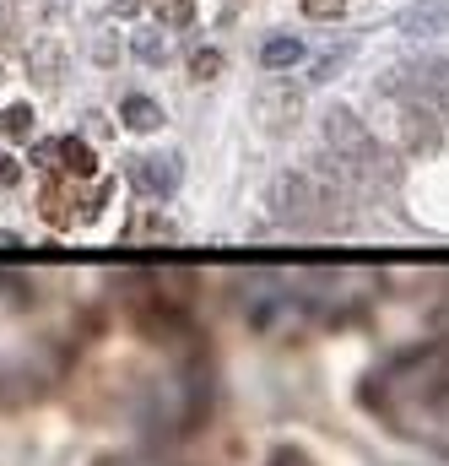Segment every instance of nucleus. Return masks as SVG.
Listing matches in <instances>:
<instances>
[{"label": "nucleus", "mask_w": 449, "mask_h": 466, "mask_svg": "<svg viewBox=\"0 0 449 466\" xmlns=\"http://www.w3.org/2000/svg\"><path fill=\"white\" fill-rule=\"evenodd\" d=\"M135 55H141V60H168V38L141 33V38H135Z\"/></svg>", "instance_id": "nucleus-14"}, {"label": "nucleus", "mask_w": 449, "mask_h": 466, "mask_svg": "<svg viewBox=\"0 0 449 466\" xmlns=\"http://www.w3.org/2000/svg\"><path fill=\"white\" fill-rule=\"evenodd\" d=\"M412 93L417 98H428L439 119L449 125V60H417V71H412Z\"/></svg>", "instance_id": "nucleus-5"}, {"label": "nucleus", "mask_w": 449, "mask_h": 466, "mask_svg": "<svg viewBox=\"0 0 449 466\" xmlns=\"http://www.w3.org/2000/svg\"><path fill=\"white\" fill-rule=\"evenodd\" d=\"M0 82H5V66H0Z\"/></svg>", "instance_id": "nucleus-19"}, {"label": "nucleus", "mask_w": 449, "mask_h": 466, "mask_svg": "<svg viewBox=\"0 0 449 466\" xmlns=\"http://www.w3.org/2000/svg\"><path fill=\"white\" fill-rule=\"evenodd\" d=\"M0 136H11V141L33 136V109H27V104H11V109L0 115Z\"/></svg>", "instance_id": "nucleus-9"}, {"label": "nucleus", "mask_w": 449, "mask_h": 466, "mask_svg": "<svg viewBox=\"0 0 449 466\" xmlns=\"http://www.w3.org/2000/svg\"><path fill=\"white\" fill-rule=\"evenodd\" d=\"M135 185L146 196H168L179 185V157H135Z\"/></svg>", "instance_id": "nucleus-6"}, {"label": "nucleus", "mask_w": 449, "mask_h": 466, "mask_svg": "<svg viewBox=\"0 0 449 466\" xmlns=\"http://www.w3.org/2000/svg\"><path fill=\"white\" fill-rule=\"evenodd\" d=\"M190 71H195V76H217V71H223V55H217V49H201V55L190 60Z\"/></svg>", "instance_id": "nucleus-16"}, {"label": "nucleus", "mask_w": 449, "mask_h": 466, "mask_svg": "<svg viewBox=\"0 0 449 466\" xmlns=\"http://www.w3.org/2000/svg\"><path fill=\"white\" fill-rule=\"evenodd\" d=\"M152 5H157V22H168V27H185L195 16V0H152Z\"/></svg>", "instance_id": "nucleus-12"}, {"label": "nucleus", "mask_w": 449, "mask_h": 466, "mask_svg": "<svg viewBox=\"0 0 449 466\" xmlns=\"http://www.w3.org/2000/svg\"><path fill=\"white\" fill-rule=\"evenodd\" d=\"M298 115H304V93H298L293 82L271 76V82L254 93V119H260L265 136H287V130L298 125Z\"/></svg>", "instance_id": "nucleus-3"}, {"label": "nucleus", "mask_w": 449, "mask_h": 466, "mask_svg": "<svg viewBox=\"0 0 449 466\" xmlns=\"http://www.w3.org/2000/svg\"><path fill=\"white\" fill-rule=\"evenodd\" d=\"M98 466H185V461H157V456H109Z\"/></svg>", "instance_id": "nucleus-17"}, {"label": "nucleus", "mask_w": 449, "mask_h": 466, "mask_svg": "<svg viewBox=\"0 0 449 466\" xmlns=\"http://www.w3.org/2000/svg\"><path fill=\"white\" fill-rule=\"evenodd\" d=\"M27 76H33L38 87H55V82L65 76V44H60L55 33H44V38L27 44Z\"/></svg>", "instance_id": "nucleus-4"}, {"label": "nucleus", "mask_w": 449, "mask_h": 466, "mask_svg": "<svg viewBox=\"0 0 449 466\" xmlns=\"http://www.w3.org/2000/svg\"><path fill=\"white\" fill-rule=\"evenodd\" d=\"M271 466H314V461H309V451H298V445H276V451H271Z\"/></svg>", "instance_id": "nucleus-15"}, {"label": "nucleus", "mask_w": 449, "mask_h": 466, "mask_svg": "<svg viewBox=\"0 0 449 466\" xmlns=\"http://www.w3.org/2000/svg\"><path fill=\"white\" fill-rule=\"evenodd\" d=\"M439 22H449V0H439V5H423V11H412V16H406V33H434Z\"/></svg>", "instance_id": "nucleus-10"}, {"label": "nucleus", "mask_w": 449, "mask_h": 466, "mask_svg": "<svg viewBox=\"0 0 449 466\" xmlns=\"http://www.w3.org/2000/svg\"><path fill=\"white\" fill-rule=\"evenodd\" d=\"M5 11H11V5H5V0H0V33H5Z\"/></svg>", "instance_id": "nucleus-18"}, {"label": "nucleus", "mask_w": 449, "mask_h": 466, "mask_svg": "<svg viewBox=\"0 0 449 466\" xmlns=\"http://www.w3.org/2000/svg\"><path fill=\"white\" fill-rule=\"evenodd\" d=\"M125 125L130 130H157L163 125V109L152 98H125Z\"/></svg>", "instance_id": "nucleus-7"}, {"label": "nucleus", "mask_w": 449, "mask_h": 466, "mask_svg": "<svg viewBox=\"0 0 449 466\" xmlns=\"http://www.w3.org/2000/svg\"><path fill=\"white\" fill-rule=\"evenodd\" d=\"M363 407L390 434L449 456V348L412 352V358L379 369L363 390Z\"/></svg>", "instance_id": "nucleus-1"}, {"label": "nucleus", "mask_w": 449, "mask_h": 466, "mask_svg": "<svg viewBox=\"0 0 449 466\" xmlns=\"http://www.w3.org/2000/svg\"><path fill=\"white\" fill-rule=\"evenodd\" d=\"M304 11H309L314 22H336L341 11H346V0H304Z\"/></svg>", "instance_id": "nucleus-13"}, {"label": "nucleus", "mask_w": 449, "mask_h": 466, "mask_svg": "<svg viewBox=\"0 0 449 466\" xmlns=\"http://www.w3.org/2000/svg\"><path fill=\"white\" fill-rule=\"evenodd\" d=\"M325 147H331V168H336L341 179H374V174H384L379 141L368 136V125L352 109H331L325 115Z\"/></svg>", "instance_id": "nucleus-2"}, {"label": "nucleus", "mask_w": 449, "mask_h": 466, "mask_svg": "<svg viewBox=\"0 0 449 466\" xmlns=\"http://www.w3.org/2000/svg\"><path fill=\"white\" fill-rule=\"evenodd\" d=\"M298 55H304V44H298V38H271V44L260 49V60H265L271 71H282V66H293Z\"/></svg>", "instance_id": "nucleus-8"}, {"label": "nucleus", "mask_w": 449, "mask_h": 466, "mask_svg": "<svg viewBox=\"0 0 449 466\" xmlns=\"http://www.w3.org/2000/svg\"><path fill=\"white\" fill-rule=\"evenodd\" d=\"M60 168H71V174H93V152H87L82 141H60Z\"/></svg>", "instance_id": "nucleus-11"}]
</instances>
